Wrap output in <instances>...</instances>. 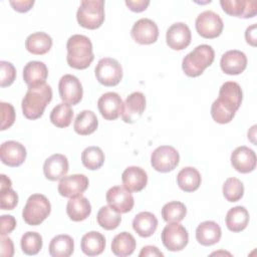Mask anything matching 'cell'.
<instances>
[{
  "label": "cell",
  "instance_id": "obj_6",
  "mask_svg": "<svg viewBox=\"0 0 257 257\" xmlns=\"http://www.w3.org/2000/svg\"><path fill=\"white\" fill-rule=\"evenodd\" d=\"M51 205L48 199L42 194L31 195L22 210L24 222L30 226L40 225L50 214Z\"/></svg>",
  "mask_w": 257,
  "mask_h": 257
},
{
  "label": "cell",
  "instance_id": "obj_35",
  "mask_svg": "<svg viewBox=\"0 0 257 257\" xmlns=\"http://www.w3.org/2000/svg\"><path fill=\"white\" fill-rule=\"evenodd\" d=\"M50 121L56 126V127H67L73 118V110L70 106V104L61 102L58 103L56 106L53 107V109L50 112Z\"/></svg>",
  "mask_w": 257,
  "mask_h": 257
},
{
  "label": "cell",
  "instance_id": "obj_14",
  "mask_svg": "<svg viewBox=\"0 0 257 257\" xmlns=\"http://www.w3.org/2000/svg\"><path fill=\"white\" fill-rule=\"evenodd\" d=\"M105 199L108 206L120 214L132 211L135 205V200L131 192L120 186L111 187L106 192Z\"/></svg>",
  "mask_w": 257,
  "mask_h": 257
},
{
  "label": "cell",
  "instance_id": "obj_21",
  "mask_svg": "<svg viewBox=\"0 0 257 257\" xmlns=\"http://www.w3.org/2000/svg\"><path fill=\"white\" fill-rule=\"evenodd\" d=\"M220 66L222 71L226 74L238 75L246 69L247 57L245 53L240 50H228L222 55Z\"/></svg>",
  "mask_w": 257,
  "mask_h": 257
},
{
  "label": "cell",
  "instance_id": "obj_42",
  "mask_svg": "<svg viewBox=\"0 0 257 257\" xmlns=\"http://www.w3.org/2000/svg\"><path fill=\"white\" fill-rule=\"evenodd\" d=\"M18 204V195L17 193L8 188L0 189V208L1 210H13Z\"/></svg>",
  "mask_w": 257,
  "mask_h": 257
},
{
  "label": "cell",
  "instance_id": "obj_36",
  "mask_svg": "<svg viewBox=\"0 0 257 257\" xmlns=\"http://www.w3.org/2000/svg\"><path fill=\"white\" fill-rule=\"evenodd\" d=\"M98 225L104 230H114L118 227L121 222L120 213L114 211L109 206L101 207L96 215Z\"/></svg>",
  "mask_w": 257,
  "mask_h": 257
},
{
  "label": "cell",
  "instance_id": "obj_18",
  "mask_svg": "<svg viewBox=\"0 0 257 257\" xmlns=\"http://www.w3.org/2000/svg\"><path fill=\"white\" fill-rule=\"evenodd\" d=\"M122 100L118 93L108 91L103 93L97 100V107L104 119L114 120L121 114Z\"/></svg>",
  "mask_w": 257,
  "mask_h": 257
},
{
  "label": "cell",
  "instance_id": "obj_27",
  "mask_svg": "<svg viewBox=\"0 0 257 257\" xmlns=\"http://www.w3.org/2000/svg\"><path fill=\"white\" fill-rule=\"evenodd\" d=\"M157 227L158 219L151 212H141L137 214L133 220V229L143 238L152 236L156 232Z\"/></svg>",
  "mask_w": 257,
  "mask_h": 257
},
{
  "label": "cell",
  "instance_id": "obj_5",
  "mask_svg": "<svg viewBox=\"0 0 257 257\" xmlns=\"http://www.w3.org/2000/svg\"><path fill=\"white\" fill-rule=\"evenodd\" d=\"M78 24L86 29H96L104 21V1L103 0H83L76 12Z\"/></svg>",
  "mask_w": 257,
  "mask_h": 257
},
{
  "label": "cell",
  "instance_id": "obj_2",
  "mask_svg": "<svg viewBox=\"0 0 257 257\" xmlns=\"http://www.w3.org/2000/svg\"><path fill=\"white\" fill-rule=\"evenodd\" d=\"M52 99V89L46 82L37 86L28 87L22 102V112L28 119H37L42 116L45 107Z\"/></svg>",
  "mask_w": 257,
  "mask_h": 257
},
{
  "label": "cell",
  "instance_id": "obj_39",
  "mask_svg": "<svg viewBox=\"0 0 257 257\" xmlns=\"http://www.w3.org/2000/svg\"><path fill=\"white\" fill-rule=\"evenodd\" d=\"M20 246L26 255H36L42 248V237L37 232L28 231L22 235Z\"/></svg>",
  "mask_w": 257,
  "mask_h": 257
},
{
  "label": "cell",
  "instance_id": "obj_1",
  "mask_svg": "<svg viewBox=\"0 0 257 257\" xmlns=\"http://www.w3.org/2000/svg\"><path fill=\"white\" fill-rule=\"evenodd\" d=\"M243 100L241 86L235 81H226L219 90V96L211 105V116L221 124L229 123Z\"/></svg>",
  "mask_w": 257,
  "mask_h": 257
},
{
  "label": "cell",
  "instance_id": "obj_40",
  "mask_svg": "<svg viewBox=\"0 0 257 257\" xmlns=\"http://www.w3.org/2000/svg\"><path fill=\"white\" fill-rule=\"evenodd\" d=\"M223 195L228 202H237L244 195L243 183L237 178H228L223 185Z\"/></svg>",
  "mask_w": 257,
  "mask_h": 257
},
{
  "label": "cell",
  "instance_id": "obj_48",
  "mask_svg": "<svg viewBox=\"0 0 257 257\" xmlns=\"http://www.w3.org/2000/svg\"><path fill=\"white\" fill-rule=\"evenodd\" d=\"M140 257H145V256H158V257H163L164 254L159 250L158 247L153 246V245H148L142 248L140 254Z\"/></svg>",
  "mask_w": 257,
  "mask_h": 257
},
{
  "label": "cell",
  "instance_id": "obj_41",
  "mask_svg": "<svg viewBox=\"0 0 257 257\" xmlns=\"http://www.w3.org/2000/svg\"><path fill=\"white\" fill-rule=\"evenodd\" d=\"M16 78V69L14 65L5 60L0 61V86L6 87L11 85Z\"/></svg>",
  "mask_w": 257,
  "mask_h": 257
},
{
  "label": "cell",
  "instance_id": "obj_3",
  "mask_svg": "<svg viewBox=\"0 0 257 257\" xmlns=\"http://www.w3.org/2000/svg\"><path fill=\"white\" fill-rule=\"evenodd\" d=\"M67 64L75 69L87 68L94 59L90 39L81 34L70 36L66 43Z\"/></svg>",
  "mask_w": 257,
  "mask_h": 257
},
{
  "label": "cell",
  "instance_id": "obj_49",
  "mask_svg": "<svg viewBox=\"0 0 257 257\" xmlns=\"http://www.w3.org/2000/svg\"><path fill=\"white\" fill-rule=\"evenodd\" d=\"M245 39L251 46H256V24H252L247 27L245 31Z\"/></svg>",
  "mask_w": 257,
  "mask_h": 257
},
{
  "label": "cell",
  "instance_id": "obj_17",
  "mask_svg": "<svg viewBox=\"0 0 257 257\" xmlns=\"http://www.w3.org/2000/svg\"><path fill=\"white\" fill-rule=\"evenodd\" d=\"M0 158L2 163L8 167H19L26 159V149L16 141L4 142L0 147Z\"/></svg>",
  "mask_w": 257,
  "mask_h": 257
},
{
  "label": "cell",
  "instance_id": "obj_8",
  "mask_svg": "<svg viewBox=\"0 0 257 257\" xmlns=\"http://www.w3.org/2000/svg\"><path fill=\"white\" fill-rule=\"evenodd\" d=\"M195 26L199 35L207 39H213L221 35L224 23L219 14L206 10L197 16Z\"/></svg>",
  "mask_w": 257,
  "mask_h": 257
},
{
  "label": "cell",
  "instance_id": "obj_9",
  "mask_svg": "<svg viewBox=\"0 0 257 257\" xmlns=\"http://www.w3.org/2000/svg\"><path fill=\"white\" fill-rule=\"evenodd\" d=\"M164 246L172 252L183 250L189 242L187 229L178 222H171L163 229L161 234Z\"/></svg>",
  "mask_w": 257,
  "mask_h": 257
},
{
  "label": "cell",
  "instance_id": "obj_43",
  "mask_svg": "<svg viewBox=\"0 0 257 257\" xmlns=\"http://www.w3.org/2000/svg\"><path fill=\"white\" fill-rule=\"evenodd\" d=\"M1 107V131L9 128L15 120V109L11 103L0 102Z\"/></svg>",
  "mask_w": 257,
  "mask_h": 257
},
{
  "label": "cell",
  "instance_id": "obj_22",
  "mask_svg": "<svg viewBox=\"0 0 257 257\" xmlns=\"http://www.w3.org/2000/svg\"><path fill=\"white\" fill-rule=\"evenodd\" d=\"M69 170L68 160L64 155L54 154L48 157L43 164V173L46 179L57 181L66 176Z\"/></svg>",
  "mask_w": 257,
  "mask_h": 257
},
{
  "label": "cell",
  "instance_id": "obj_11",
  "mask_svg": "<svg viewBox=\"0 0 257 257\" xmlns=\"http://www.w3.org/2000/svg\"><path fill=\"white\" fill-rule=\"evenodd\" d=\"M59 96L63 102L70 105L77 104L83 95V88L79 79L72 74H64L58 83Z\"/></svg>",
  "mask_w": 257,
  "mask_h": 257
},
{
  "label": "cell",
  "instance_id": "obj_25",
  "mask_svg": "<svg viewBox=\"0 0 257 257\" xmlns=\"http://www.w3.org/2000/svg\"><path fill=\"white\" fill-rule=\"evenodd\" d=\"M222 230L214 221H204L196 229V239L203 246H212L220 241Z\"/></svg>",
  "mask_w": 257,
  "mask_h": 257
},
{
  "label": "cell",
  "instance_id": "obj_19",
  "mask_svg": "<svg viewBox=\"0 0 257 257\" xmlns=\"http://www.w3.org/2000/svg\"><path fill=\"white\" fill-rule=\"evenodd\" d=\"M256 154L248 147L241 146L236 148L231 154V164L233 168L242 174H248L256 168Z\"/></svg>",
  "mask_w": 257,
  "mask_h": 257
},
{
  "label": "cell",
  "instance_id": "obj_50",
  "mask_svg": "<svg viewBox=\"0 0 257 257\" xmlns=\"http://www.w3.org/2000/svg\"><path fill=\"white\" fill-rule=\"evenodd\" d=\"M0 179H1V182H0V189H1V188H8V187H11V186H12L11 180H10L8 177H6L4 174H1Z\"/></svg>",
  "mask_w": 257,
  "mask_h": 257
},
{
  "label": "cell",
  "instance_id": "obj_15",
  "mask_svg": "<svg viewBox=\"0 0 257 257\" xmlns=\"http://www.w3.org/2000/svg\"><path fill=\"white\" fill-rule=\"evenodd\" d=\"M146 109V96L143 92L135 91L131 93L122 104L121 118L126 123L136 122Z\"/></svg>",
  "mask_w": 257,
  "mask_h": 257
},
{
  "label": "cell",
  "instance_id": "obj_20",
  "mask_svg": "<svg viewBox=\"0 0 257 257\" xmlns=\"http://www.w3.org/2000/svg\"><path fill=\"white\" fill-rule=\"evenodd\" d=\"M220 5L225 13L239 18H251L257 13V3L248 0H221Z\"/></svg>",
  "mask_w": 257,
  "mask_h": 257
},
{
  "label": "cell",
  "instance_id": "obj_45",
  "mask_svg": "<svg viewBox=\"0 0 257 257\" xmlns=\"http://www.w3.org/2000/svg\"><path fill=\"white\" fill-rule=\"evenodd\" d=\"M1 256L11 257L14 254V245L12 240L9 237L1 236Z\"/></svg>",
  "mask_w": 257,
  "mask_h": 257
},
{
  "label": "cell",
  "instance_id": "obj_26",
  "mask_svg": "<svg viewBox=\"0 0 257 257\" xmlns=\"http://www.w3.org/2000/svg\"><path fill=\"white\" fill-rule=\"evenodd\" d=\"M66 213L73 222L85 220L91 213V205L87 198L82 195L69 198L66 205Z\"/></svg>",
  "mask_w": 257,
  "mask_h": 257
},
{
  "label": "cell",
  "instance_id": "obj_28",
  "mask_svg": "<svg viewBox=\"0 0 257 257\" xmlns=\"http://www.w3.org/2000/svg\"><path fill=\"white\" fill-rule=\"evenodd\" d=\"M80 248L87 256L99 255L105 248V238L97 231L87 232L81 238Z\"/></svg>",
  "mask_w": 257,
  "mask_h": 257
},
{
  "label": "cell",
  "instance_id": "obj_31",
  "mask_svg": "<svg viewBox=\"0 0 257 257\" xmlns=\"http://www.w3.org/2000/svg\"><path fill=\"white\" fill-rule=\"evenodd\" d=\"M202 182L201 174L194 167L183 168L177 175V184L181 190L187 193L195 192Z\"/></svg>",
  "mask_w": 257,
  "mask_h": 257
},
{
  "label": "cell",
  "instance_id": "obj_10",
  "mask_svg": "<svg viewBox=\"0 0 257 257\" xmlns=\"http://www.w3.org/2000/svg\"><path fill=\"white\" fill-rule=\"evenodd\" d=\"M180 162L178 151L171 146L158 147L151 155V165L153 169L160 173L173 171Z\"/></svg>",
  "mask_w": 257,
  "mask_h": 257
},
{
  "label": "cell",
  "instance_id": "obj_24",
  "mask_svg": "<svg viewBox=\"0 0 257 257\" xmlns=\"http://www.w3.org/2000/svg\"><path fill=\"white\" fill-rule=\"evenodd\" d=\"M48 76V69L44 62L33 60L25 64L23 68V79L28 87L45 83Z\"/></svg>",
  "mask_w": 257,
  "mask_h": 257
},
{
  "label": "cell",
  "instance_id": "obj_51",
  "mask_svg": "<svg viewBox=\"0 0 257 257\" xmlns=\"http://www.w3.org/2000/svg\"><path fill=\"white\" fill-rule=\"evenodd\" d=\"M217 254H227V255H231L230 253H227V252H215V253H212V255H217Z\"/></svg>",
  "mask_w": 257,
  "mask_h": 257
},
{
  "label": "cell",
  "instance_id": "obj_44",
  "mask_svg": "<svg viewBox=\"0 0 257 257\" xmlns=\"http://www.w3.org/2000/svg\"><path fill=\"white\" fill-rule=\"evenodd\" d=\"M1 236L11 233L16 227V220L11 215H2L1 218Z\"/></svg>",
  "mask_w": 257,
  "mask_h": 257
},
{
  "label": "cell",
  "instance_id": "obj_38",
  "mask_svg": "<svg viewBox=\"0 0 257 257\" xmlns=\"http://www.w3.org/2000/svg\"><path fill=\"white\" fill-rule=\"evenodd\" d=\"M187 215L186 206L179 201H172L162 208V217L167 223L180 222Z\"/></svg>",
  "mask_w": 257,
  "mask_h": 257
},
{
  "label": "cell",
  "instance_id": "obj_34",
  "mask_svg": "<svg viewBox=\"0 0 257 257\" xmlns=\"http://www.w3.org/2000/svg\"><path fill=\"white\" fill-rule=\"evenodd\" d=\"M48 249L52 257H68L73 253L74 242L69 235H57L51 239Z\"/></svg>",
  "mask_w": 257,
  "mask_h": 257
},
{
  "label": "cell",
  "instance_id": "obj_16",
  "mask_svg": "<svg viewBox=\"0 0 257 257\" xmlns=\"http://www.w3.org/2000/svg\"><path fill=\"white\" fill-rule=\"evenodd\" d=\"M192 40V34L189 26L183 22L172 24L166 32V41L170 48L174 50H183L187 48Z\"/></svg>",
  "mask_w": 257,
  "mask_h": 257
},
{
  "label": "cell",
  "instance_id": "obj_13",
  "mask_svg": "<svg viewBox=\"0 0 257 257\" xmlns=\"http://www.w3.org/2000/svg\"><path fill=\"white\" fill-rule=\"evenodd\" d=\"M88 178L83 174H73L64 176L60 179L57 190L58 193L65 198H71L82 195L88 188Z\"/></svg>",
  "mask_w": 257,
  "mask_h": 257
},
{
  "label": "cell",
  "instance_id": "obj_37",
  "mask_svg": "<svg viewBox=\"0 0 257 257\" xmlns=\"http://www.w3.org/2000/svg\"><path fill=\"white\" fill-rule=\"evenodd\" d=\"M81 162L82 165L90 171L98 170L104 163V154L98 147H87L81 153Z\"/></svg>",
  "mask_w": 257,
  "mask_h": 257
},
{
  "label": "cell",
  "instance_id": "obj_23",
  "mask_svg": "<svg viewBox=\"0 0 257 257\" xmlns=\"http://www.w3.org/2000/svg\"><path fill=\"white\" fill-rule=\"evenodd\" d=\"M123 187L131 193H137L145 189L148 184V175L146 171L137 166L127 167L121 175Z\"/></svg>",
  "mask_w": 257,
  "mask_h": 257
},
{
  "label": "cell",
  "instance_id": "obj_12",
  "mask_svg": "<svg viewBox=\"0 0 257 257\" xmlns=\"http://www.w3.org/2000/svg\"><path fill=\"white\" fill-rule=\"evenodd\" d=\"M133 39L143 45L155 43L159 37V28L155 21L149 18H141L133 25L131 30Z\"/></svg>",
  "mask_w": 257,
  "mask_h": 257
},
{
  "label": "cell",
  "instance_id": "obj_46",
  "mask_svg": "<svg viewBox=\"0 0 257 257\" xmlns=\"http://www.w3.org/2000/svg\"><path fill=\"white\" fill-rule=\"evenodd\" d=\"M125 5L132 10L133 12H143L145 11L148 6L150 5L149 0H125Z\"/></svg>",
  "mask_w": 257,
  "mask_h": 257
},
{
  "label": "cell",
  "instance_id": "obj_4",
  "mask_svg": "<svg viewBox=\"0 0 257 257\" xmlns=\"http://www.w3.org/2000/svg\"><path fill=\"white\" fill-rule=\"evenodd\" d=\"M215 59V51L208 44H201L188 53L182 61V69L189 77H197L209 67Z\"/></svg>",
  "mask_w": 257,
  "mask_h": 257
},
{
  "label": "cell",
  "instance_id": "obj_33",
  "mask_svg": "<svg viewBox=\"0 0 257 257\" xmlns=\"http://www.w3.org/2000/svg\"><path fill=\"white\" fill-rule=\"evenodd\" d=\"M137 246L135 237L128 232H121L114 236L111 242V251L115 256L125 257L134 253Z\"/></svg>",
  "mask_w": 257,
  "mask_h": 257
},
{
  "label": "cell",
  "instance_id": "obj_7",
  "mask_svg": "<svg viewBox=\"0 0 257 257\" xmlns=\"http://www.w3.org/2000/svg\"><path fill=\"white\" fill-rule=\"evenodd\" d=\"M94 73L100 84L104 86H115L122 78V67L116 59L104 57L97 62Z\"/></svg>",
  "mask_w": 257,
  "mask_h": 257
},
{
  "label": "cell",
  "instance_id": "obj_32",
  "mask_svg": "<svg viewBox=\"0 0 257 257\" xmlns=\"http://www.w3.org/2000/svg\"><path fill=\"white\" fill-rule=\"evenodd\" d=\"M98 126V120L95 113L92 110L84 109L80 111L74 120L73 128L76 134L80 136H88L96 131Z\"/></svg>",
  "mask_w": 257,
  "mask_h": 257
},
{
  "label": "cell",
  "instance_id": "obj_29",
  "mask_svg": "<svg viewBox=\"0 0 257 257\" xmlns=\"http://www.w3.org/2000/svg\"><path fill=\"white\" fill-rule=\"evenodd\" d=\"M52 47V38L45 32H34L25 40V48L34 55H43Z\"/></svg>",
  "mask_w": 257,
  "mask_h": 257
},
{
  "label": "cell",
  "instance_id": "obj_30",
  "mask_svg": "<svg viewBox=\"0 0 257 257\" xmlns=\"http://www.w3.org/2000/svg\"><path fill=\"white\" fill-rule=\"evenodd\" d=\"M250 216L247 209L243 206H236L231 208L225 218L227 228L235 233L243 231L249 224Z\"/></svg>",
  "mask_w": 257,
  "mask_h": 257
},
{
  "label": "cell",
  "instance_id": "obj_47",
  "mask_svg": "<svg viewBox=\"0 0 257 257\" xmlns=\"http://www.w3.org/2000/svg\"><path fill=\"white\" fill-rule=\"evenodd\" d=\"M10 5L13 7V9L17 12L24 13L29 11L32 6L34 5V0H20V1H10Z\"/></svg>",
  "mask_w": 257,
  "mask_h": 257
}]
</instances>
